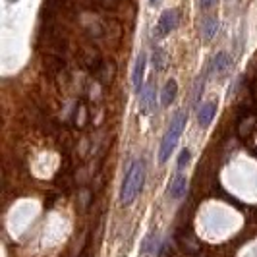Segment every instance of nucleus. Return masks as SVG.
<instances>
[{
    "instance_id": "f257e3e1",
    "label": "nucleus",
    "mask_w": 257,
    "mask_h": 257,
    "mask_svg": "<svg viewBox=\"0 0 257 257\" xmlns=\"http://www.w3.org/2000/svg\"><path fill=\"white\" fill-rule=\"evenodd\" d=\"M143 180H145V165H143V161H134L126 178L122 182V188H120V203L122 205L134 203L138 193L142 192Z\"/></svg>"
},
{
    "instance_id": "f03ea898",
    "label": "nucleus",
    "mask_w": 257,
    "mask_h": 257,
    "mask_svg": "<svg viewBox=\"0 0 257 257\" xmlns=\"http://www.w3.org/2000/svg\"><path fill=\"white\" fill-rule=\"evenodd\" d=\"M186 118H188V114L184 110H178L174 114V118L170 120V126H168L167 134H165V138L161 142V149H159V163L161 165H165L170 159L172 151L176 149V145L180 142L182 132H184V126H186Z\"/></svg>"
},
{
    "instance_id": "7ed1b4c3",
    "label": "nucleus",
    "mask_w": 257,
    "mask_h": 257,
    "mask_svg": "<svg viewBox=\"0 0 257 257\" xmlns=\"http://www.w3.org/2000/svg\"><path fill=\"white\" fill-rule=\"evenodd\" d=\"M178 20H180L178 10H165L155 27V39H165L167 35H170L178 26Z\"/></svg>"
},
{
    "instance_id": "20e7f679",
    "label": "nucleus",
    "mask_w": 257,
    "mask_h": 257,
    "mask_svg": "<svg viewBox=\"0 0 257 257\" xmlns=\"http://www.w3.org/2000/svg\"><path fill=\"white\" fill-rule=\"evenodd\" d=\"M145 66H147V54H145V52H140V56H138V60H136V66H134V74H132V85H134V89L138 91V93L143 89Z\"/></svg>"
},
{
    "instance_id": "39448f33",
    "label": "nucleus",
    "mask_w": 257,
    "mask_h": 257,
    "mask_svg": "<svg viewBox=\"0 0 257 257\" xmlns=\"http://www.w3.org/2000/svg\"><path fill=\"white\" fill-rule=\"evenodd\" d=\"M215 114H217V103H215V101L203 103L201 108H199V112H197V122H199V126H201V128H209L211 122H213V118H215Z\"/></svg>"
},
{
    "instance_id": "423d86ee",
    "label": "nucleus",
    "mask_w": 257,
    "mask_h": 257,
    "mask_svg": "<svg viewBox=\"0 0 257 257\" xmlns=\"http://www.w3.org/2000/svg\"><path fill=\"white\" fill-rule=\"evenodd\" d=\"M153 108H155V87H153V83H147V87L142 89L140 110H142V114H149Z\"/></svg>"
},
{
    "instance_id": "0eeeda50",
    "label": "nucleus",
    "mask_w": 257,
    "mask_h": 257,
    "mask_svg": "<svg viewBox=\"0 0 257 257\" xmlns=\"http://www.w3.org/2000/svg\"><path fill=\"white\" fill-rule=\"evenodd\" d=\"M186 190H188V180H186V176H182L178 174L174 180L170 182V188H168V193H170V197L172 199H182L184 195H186Z\"/></svg>"
},
{
    "instance_id": "6e6552de",
    "label": "nucleus",
    "mask_w": 257,
    "mask_h": 257,
    "mask_svg": "<svg viewBox=\"0 0 257 257\" xmlns=\"http://www.w3.org/2000/svg\"><path fill=\"white\" fill-rule=\"evenodd\" d=\"M176 95H178V83L174 79H168L165 83V87H163V93H161V104L168 106L170 103H174Z\"/></svg>"
},
{
    "instance_id": "1a4fd4ad",
    "label": "nucleus",
    "mask_w": 257,
    "mask_h": 257,
    "mask_svg": "<svg viewBox=\"0 0 257 257\" xmlns=\"http://www.w3.org/2000/svg\"><path fill=\"white\" fill-rule=\"evenodd\" d=\"M230 66H232L230 56H228L226 52H219V54H215V58H213V62H211V70L217 72V74H226Z\"/></svg>"
},
{
    "instance_id": "9d476101",
    "label": "nucleus",
    "mask_w": 257,
    "mask_h": 257,
    "mask_svg": "<svg viewBox=\"0 0 257 257\" xmlns=\"http://www.w3.org/2000/svg\"><path fill=\"white\" fill-rule=\"evenodd\" d=\"M217 31H219V20L217 18H205L203 24H201V35H203V39L211 41L217 35Z\"/></svg>"
},
{
    "instance_id": "9b49d317",
    "label": "nucleus",
    "mask_w": 257,
    "mask_h": 257,
    "mask_svg": "<svg viewBox=\"0 0 257 257\" xmlns=\"http://www.w3.org/2000/svg\"><path fill=\"white\" fill-rule=\"evenodd\" d=\"M153 66H155V70H159V72H161V70L167 66V54H165V51H155Z\"/></svg>"
},
{
    "instance_id": "f8f14e48",
    "label": "nucleus",
    "mask_w": 257,
    "mask_h": 257,
    "mask_svg": "<svg viewBox=\"0 0 257 257\" xmlns=\"http://www.w3.org/2000/svg\"><path fill=\"white\" fill-rule=\"evenodd\" d=\"M190 149H184L180 153V157H178V170H184V168L188 167V163H190Z\"/></svg>"
},
{
    "instance_id": "ddd939ff",
    "label": "nucleus",
    "mask_w": 257,
    "mask_h": 257,
    "mask_svg": "<svg viewBox=\"0 0 257 257\" xmlns=\"http://www.w3.org/2000/svg\"><path fill=\"white\" fill-rule=\"evenodd\" d=\"M217 2H219V0H199V6H201L203 10H209V8H213Z\"/></svg>"
},
{
    "instance_id": "4468645a",
    "label": "nucleus",
    "mask_w": 257,
    "mask_h": 257,
    "mask_svg": "<svg viewBox=\"0 0 257 257\" xmlns=\"http://www.w3.org/2000/svg\"><path fill=\"white\" fill-rule=\"evenodd\" d=\"M149 2H151V6H159L161 4V0H149Z\"/></svg>"
}]
</instances>
